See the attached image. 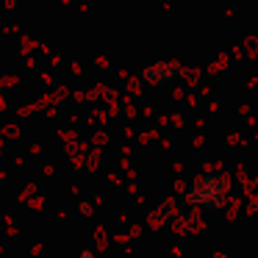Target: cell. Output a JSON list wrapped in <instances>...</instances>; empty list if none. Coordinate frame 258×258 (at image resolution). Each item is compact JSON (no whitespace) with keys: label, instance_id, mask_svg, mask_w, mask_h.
I'll use <instances>...</instances> for the list:
<instances>
[{"label":"cell","instance_id":"obj_2","mask_svg":"<svg viewBox=\"0 0 258 258\" xmlns=\"http://www.w3.org/2000/svg\"><path fill=\"white\" fill-rule=\"evenodd\" d=\"M180 75H183V67H180V64L161 61V64H150V67L142 73V78L153 86H167V84H172V81H178Z\"/></svg>","mask_w":258,"mask_h":258},{"label":"cell","instance_id":"obj_1","mask_svg":"<svg viewBox=\"0 0 258 258\" xmlns=\"http://www.w3.org/2000/svg\"><path fill=\"white\" fill-rule=\"evenodd\" d=\"M222 195H225V180L219 178L217 172H211V169H206V172L200 175V180H197V186L191 189V200H197L203 208H208V211H214V208H219V203H222Z\"/></svg>","mask_w":258,"mask_h":258}]
</instances>
